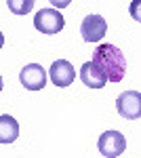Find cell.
Wrapping results in <instances>:
<instances>
[{
  "instance_id": "obj_1",
  "label": "cell",
  "mask_w": 141,
  "mask_h": 158,
  "mask_svg": "<svg viewBox=\"0 0 141 158\" xmlns=\"http://www.w3.org/2000/svg\"><path fill=\"white\" fill-rule=\"evenodd\" d=\"M93 63L106 74L110 82H120L126 72V57L114 44H99L93 53Z\"/></svg>"
},
{
  "instance_id": "obj_2",
  "label": "cell",
  "mask_w": 141,
  "mask_h": 158,
  "mask_svg": "<svg viewBox=\"0 0 141 158\" xmlns=\"http://www.w3.org/2000/svg\"><path fill=\"white\" fill-rule=\"evenodd\" d=\"M63 23H65L63 15L57 9H42V11L36 13V17H34V27L38 32H42V34H48V36L61 32Z\"/></svg>"
},
{
  "instance_id": "obj_3",
  "label": "cell",
  "mask_w": 141,
  "mask_h": 158,
  "mask_svg": "<svg viewBox=\"0 0 141 158\" xmlns=\"http://www.w3.org/2000/svg\"><path fill=\"white\" fill-rule=\"evenodd\" d=\"M116 110L124 120L141 118V93L139 91H124L116 99Z\"/></svg>"
},
{
  "instance_id": "obj_4",
  "label": "cell",
  "mask_w": 141,
  "mask_h": 158,
  "mask_svg": "<svg viewBox=\"0 0 141 158\" xmlns=\"http://www.w3.org/2000/svg\"><path fill=\"white\" fill-rule=\"evenodd\" d=\"M97 148H99L101 156L118 158L126 150V139H124V135L118 133V131H106V133H101V137H99Z\"/></svg>"
},
{
  "instance_id": "obj_5",
  "label": "cell",
  "mask_w": 141,
  "mask_h": 158,
  "mask_svg": "<svg viewBox=\"0 0 141 158\" xmlns=\"http://www.w3.org/2000/svg\"><path fill=\"white\" fill-rule=\"evenodd\" d=\"M48 72L40 63H27L21 74H19V82L25 86V91H42L47 85Z\"/></svg>"
},
{
  "instance_id": "obj_6",
  "label": "cell",
  "mask_w": 141,
  "mask_h": 158,
  "mask_svg": "<svg viewBox=\"0 0 141 158\" xmlns=\"http://www.w3.org/2000/svg\"><path fill=\"white\" fill-rule=\"evenodd\" d=\"M107 32V23L101 15H86L80 23V36L84 42H99Z\"/></svg>"
},
{
  "instance_id": "obj_7",
  "label": "cell",
  "mask_w": 141,
  "mask_h": 158,
  "mask_svg": "<svg viewBox=\"0 0 141 158\" xmlns=\"http://www.w3.org/2000/svg\"><path fill=\"white\" fill-rule=\"evenodd\" d=\"M48 78H51V82L55 86L65 89V86H70L72 82H74V78H76L74 65H72L68 59L53 61V65H51V70H48Z\"/></svg>"
},
{
  "instance_id": "obj_8",
  "label": "cell",
  "mask_w": 141,
  "mask_h": 158,
  "mask_svg": "<svg viewBox=\"0 0 141 158\" xmlns=\"http://www.w3.org/2000/svg\"><path fill=\"white\" fill-rule=\"evenodd\" d=\"M80 80H82L89 89H103V86L107 85L106 74L101 72L93 61H86L82 68H80Z\"/></svg>"
},
{
  "instance_id": "obj_9",
  "label": "cell",
  "mask_w": 141,
  "mask_h": 158,
  "mask_svg": "<svg viewBox=\"0 0 141 158\" xmlns=\"http://www.w3.org/2000/svg\"><path fill=\"white\" fill-rule=\"evenodd\" d=\"M17 137H19L17 120L9 114H2L0 116V143H13Z\"/></svg>"
},
{
  "instance_id": "obj_10",
  "label": "cell",
  "mask_w": 141,
  "mask_h": 158,
  "mask_svg": "<svg viewBox=\"0 0 141 158\" xmlns=\"http://www.w3.org/2000/svg\"><path fill=\"white\" fill-rule=\"evenodd\" d=\"M6 6H9V11L15 13V15H25V13L32 11L34 2H32V0H25V2H17V0H6Z\"/></svg>"
},
{
  "instance_id": "obj_11",
  "label": "cell",
  "mask_w": 141,
  "mask_h": 158,
  "mask_svg": "<svg viewBox=\"0 0 141 158\" xmlns=\"http://www.w3.org/2000/svg\"><path fill=\"white\" fill-rule=\"evenodd\" d=\"M129 13H131V17L135 19V21H139L141 23V0H133L129 4Z\"/></svg>"
}]
</instances>
